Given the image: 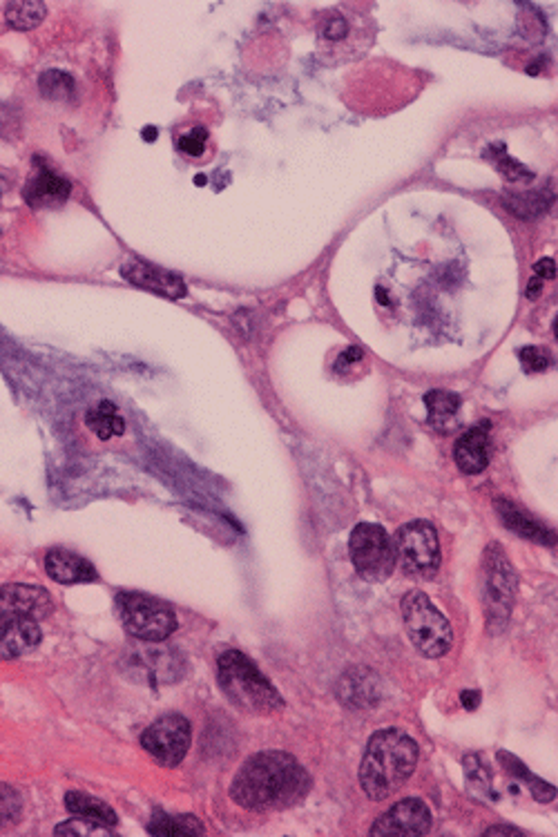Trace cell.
<instances>
[{
	"label": "cell",
	"instance_id": "cell-1",
	"mask_svg": "<svg viewBox=\"0 0 558 837\" xmlns=\"http://www.w3.org/2000/svg\"><path fill=\"white\" fill-rule=\"evenodd\" d=\"M311 779L293 755L259 753L239 768L230 784V797L246 811L291 806L309 791Z\"/></svg>",
	"mask_w": 558,
	"mask_h": 837
},
{
	"label": "cell",
	"instance_id": "cell-2",
	"mask_svg": "<svg viewBox=\"0 0 558 837\" xmlns=\"http://www.w3.org/2000/svg\"><path fill=\"white\" fill-rule=\"evenodd\" d=\"M418 744L411 735L387 728L369 739L360 766V784L369 800L382 802L409 782L418 766Z\"/></svg>",
	"mask_w": 558,
	"mask_h": 837
},
{
	"label": "cell",
	"instance_id": "cell-3",
	"mask_svg": "<svg viewBox=\"0 0 558 837\" xmlns=\"http://www.w3.org/2000/svg\"><path fill=\"white\" fill-rule=\"evenodd\" d=\"M217 679L226 699L248 715H271L284 708V699L244 652L228 650L219 657Z\"/></svg>",
	"mask_w": 558,
	"mask_h": 837
},
{
	"label": "cell",
	"instance_id": "cell-4",
	"mask_svg": "<svg viewBox=\"0 0 558 837\" xmlns=\"http://www.w3.org/2000/svg\"><path fill=\"white\" fill-rule=\"evenodd\" d=\"M402 619L411 646L429 659H440L454 646V632L425 592H409L402 599Z\"/></svg>",
	"mask_w": 558,
	"mask_h": 837
},
{
	"label": "cell",
	"instance_id": "cell-5",
	"mask_svg": "<svg viewBox=\"0 0 558 837\" xmlns=\"http://www.w3.org/2000/svg\"><path fill=\"white\" fill-rule=\"evenodd\" d=\"M349 552L355 572L364 581L382 583L396 570V547L387 529L373 523H360L351 532Z\"/></svg>",
	"mask_w": 558,
	"mask_h": 837
},
{
	"label": "cell",
	"instance_id": "cell-6",
	"mask_svg": "<svg viewBox=\"0 0 558 837\" xmlns=\"http://www.w3.org/2000/svg\"><path fill=\"white\" fill-rule=\"evenodd\" d=\"M396 563L411 579H434L440 567V543L431 523L413 521L402 525L393 538Z\"/></svg>",
	"mask_w": 558,
	"mask_h": 837
},
{
	"label": "cell",
	"instance_id": "cell-7",
	"mask_svg": "<svg viewBox=\"0 0 558 837\" xmlns=\"http://www.w3.org/2000/svg\"><path fill=\"white\" fill-rule=\"evenodd\" d=\"M117 608L123 628L141 641H163L177 630V617L170 605L146 594H119Z\"/></svg>",
	"mask_w": 558,
	"mask_h": 837
},
{
	"label": "cell",
	"instance_id": "cell-8",
	"mask_svg": "<svg viewBox=\"0 0 558 837\" xmlns=\"http://www.w3.org/2000/svg\"><path fill=\"white\" fill-rule=\"evenodd\" d=\"M141 746L155 757V762L166 768H175L190 748V724L181 715H166L157 719L146 733L141 735Z\"/></svg>",
	"mask_w": 558,
	"mask_h": 837
},
{
	"label": "cell",
	"instance_id": "cell-9",
	"mask_svg": "<svg viewBox=\"0 0 558 837\" xmlns=\"http://www.w3.org/2000/svg\"><path fill=\"white\" fill-rule=\"evenodd\" d=\"M431 831V811L418 797H407L393 804L371 826V835L378 837H420Z\"/></svg>",
	"mask_w": 558,
	"mask_h": 837
},
{
	"label": "cell",
	"instance_id": "cell-10",
	"mask_svg": "<svg viewBox=\"0 0 558 837\" xmlns=\"http://www.w3.org/2000/svg\"><path fill=\"white\" fill-rule=\"evenodd\" d=\"M485 570H487V605L492 617L500 619L507 617L512 608L514 594H516V574L509 565L503 550H498L496 543L489 547L485 554Z\"/></svg>",
	"mask_w": 558,
	"mask_h": 837
},
{
	"label": "cell",
	"instance_id": "cell-11",
	"mask_svg": "<svg viewBox=\"0 0 558 837\" xmlns=\"http://www.w3.org/2000/svg\"><path fill=\"white\" fill-rule=\"evenodd\" d=\"M364 27L358 25V14H344L342 9H331V12H326L322 23H320V50H324V54L329 56V59H335V56H342L344 50H349L353 47V52H358V47L353 43L360 38V32Z\"/></svg>",
	"mask_w": 558,
	"mask_h": 837
},
{
	"label": "cell",
	"instance_id": "cell-12",
	"mask_svg": "<svg viewBox=\"0 0 558 837\" xmlns=\"http://www.w3.org/2000/svg\"><path fill=\"white\" fill-rule=\"evenodd\" d=\"M41 643V628L25 614L0 612V650L9 657L32 652Z\"/></svg>",
	"mask_w": 558,
	"mask_h": 837
},
{
	"label": "cell",
	"instance_id": "cell-13",
	"mask_svg": "<svg viewBox=\"0 0 558 837\" xmlns=\"http://www.w3.org/2000/svg\"><path fill=\"white\" fill-rule=\"evenodd\" d=\"M0 612L25 614L32 619H45L52 612V599L47 590L38 585H3L0 588Z\"/></svg>",
	"mask_w": 558,
	"mask_h": 837
},
{
	"label": "cell",
	"instance_id": "cell-14",
	"mask_svg": "<svg viewBox=\"0 0 558 837\" xmlns=\"http://www.w3.org/2000/svg\"><path fill=\"white\" fill-rule=\"evenodd\" d=\"M121 275L128 279L130 284L143 288V291L157 293L163 297H170V300H177V297H186V284L179 275H172L168 271H161L157 266L143 264V262H130L121 268Z\"/></svg>",
	"mask_w": 558,
	"mask_h": 837
},
{
	"label": "cell",
	"instance_id": "cell-15",
	"mask_svg": "<svg viewBox=\"0 0 558 837\" xmlns=\"http://www.w3.org/2000/svg\"><path fill=\"white\" fill-rule=\"evenodd\" d=\"M489 425H476L467 429L463 436L456 440L454 458L460 471L469 476L483 474L489 465Z\"/></svg>",
	"mask_w": 558,
	"mask_h": 837
},
{
	"label": "cell",
	"instance_id": "cell-16",
	"mask_svg": "<svg viewBox=\"0 0 558 837\" xmlns=\"http://www.w3.org/2000/svg\"><path fill=\"white\" fill-rule=\"evenodd\" d=\"M45 570L56 583L76 585V583H94L96 570L83 556L67 550H50L45 556Z\"/></svg>",
	"mask_w": 558,
	"mask_h": 837
},
{
	"label": "cell",
	"instance_id": "cell-17",
	"mask_svg": "<svg viewBox=\"0 0 558 837\" xmlns=\"http://www.w3.org/2000/svg\"><path fill=\"white\" fill-rule=\"evenodd\" d=\"M72 186L70 181L54 175L50 170H38L27 181L25 186V201L32 208H54L61 206L70 197Z\"/></svg>",
	"mask_w": 558,
	"mask_h": 837
},
{
	"label": "cell",
	"instance_id": "cell-18",
	"mask_svg": "<svg viewBox=\"0 0 558 837\" xmlns=\"http://www.w3.org/2000/svg\"><path fill=\"white\" fill-rule=\"evenodd\" d=\"M496 512L509 532L529 538V541L543 543V545H552L556 541V536L550 532V529L543 527L541 523H536L534 518L525 512V509L514 505L512 500H505V498L496 500Z\"/></svg>",
	"mask_w": 558,
	"mask_h": 837
},
{
	"label": "cell",
	"instance_id": "cell-19",
	"mask_svg": "<svg viewBox=\"0 0 558 837\" xmlns=\"http://www.w3.org/2000/svg\"><path fill=\"white\" fill-rule=\"evenodd\" d=\"M65 806L74 817H85V820L103 824V826H108V829H114V826H117V822H119L117 813H114L108 804L96 800V797H92V795L67 793Z\"/></svg>",
	"mask_w": 558,
	"mask_h": 837
},
{
	"label": "cell",
	"instance_id": "cell-20",
	"mask_svg": "<svg viewBox=\"0 0 558 837\" xmlns=\"http://www.w3.org/2000/svg\"><path fill=\"white\" fill-rule=\"evenodd\" d=\"M85 422H88L90 431H94V434L101 440L123 436V431H125V422L119 416L117 407H114V404L108 400H103L96 404V407H92L88 411V416H85Z\"/></svg>",
	"mask_w": 558,
	"mask_h": 837
},
{
	"label": "cell",
	"instance_id": "cell-21",
	"mask_svg": "<svg viewBox=\"0 0 558 837\" xmlns=\"http://www.w3.org/2000/svg\"><path fill=\"white\" fill-rule=\"evenodd\" d=\"M150 835H161V837H188V835H201L204 833V826L199 820L190 815H166L157 813L148 824Z\"/></svg>",
	"mask_w": 558,
	"mask_h": 837
},
{
	"label": "cell",
	"instance_id": "cell-22",
	"mask_svg": "<svg viewBox=\"0 0 558 837\" xmlns=\"http://www.w3.org/2000/svg\"><path fill=\"white\" fill-rule=\"evenodd\" d=\"M425 404H427L431 425L445 427L456 418V413L460 411V396L454 391L434 389L425 396Z\"/></svg>",
	"mask_w": 558,
	"mask_h": 837
},
{
	"label": "cell",
	"instance_id": "cell-23",
	"mask_svg": "<svg viewBox=\"0 0 558 837\" xmlns=\"http://www.w3.org/2000/svg\"><path fill=\"white\" fill-rule=\"evenodd\" d=\"M498 759H500V764L505 766L507 773H512L516 779H521V782H525L529 786V791H532L534 800H538V802H554L556 800V786L545 784L543 779L534 777L532 773L527 771L525 764L518 762L516 757H512L509 753H498Z\"/></svg>",
	"mask_w": 558,
	"mask_h": 837
},
{
	"label": "cell",
	"instance_id": "cell-24",
	"mask_svg": "<svg viewBox=\"0 0 558 837\" xmlns=\"http://www.w3.org/2000/svg\"><path fill=\"white\" fill-rule=\"evenodd\" d=\"M47 9L43 3H34V0H27V3H12L7 7L5 18L7 23L14 27V30H34L43 23Z\"/></svg>",
	"mask_w": 558,
	"mask_h": 837
},
{
	"label": "cell",
	"instance_id": "cell-25",
	"mask_svg": "<svg viewBox=\"0 0 558 837\" xmlns=\"http://www.w3.org/2000/svg\"><path fill=\"white\" fill-rule=\"evenodd\" d=\"M38 88H41L43 96H47V99L70 101L74 96V79L65 72L50 70V72H45L41 76V81H38Z\"/></svg>",
	"mask_w": 558,
	"mask_h": 837
},
{
	"label": "cell",
	"instance_id": "cell-26",
	"mask_svg": "<svg viewBox=\"0 0 558 837\" xmlns=\"http://www.w3.org/2000/svg\"><path fill=\"white\" fill-rule=\"evenodd\" d=\"M489 157H492L496 161V168H498L500 175H503L509 181H527V179L534 177L532 172H529L523 166V163H518V161H514L512 157H509L503 146H500V148L496 146V152H489Z\"/></svg>",
	"mask_w": 558,
	"mask_h": 837
},
{
	"label": "cell",
	"instance_id": "cell-27",
	"mask_svg": "<svg viewBox=\"0 0 558 837\" xmlns=\"http://www.w3.org/2000/svg\"><path fill=\"white\" fill-rule=\"evenodd\" d=\"M518 358H521L527 373H541L552 364L550 353H547L543 346H523V349L518 351Z\"/></svg>",
	"mask_w": 558,
	"mask_h": 837
},
{
	"label": "cell",
	"instance_id": "cell-28",
	"mask_svg": "<svg viewBox=\"0 0 558 837\" xmlns=\"http://www.w3.org/2000/svg\"><path fill=\"white\" fill-rule=\"evenodd\" d=\"M105 831H108V826L96 824L92 820H85V817H76V820H70V822L56 826V835L88 837V835H105Z\"/></svg>",
	"mask_w": 558,
	"mask_h": 837
},
{
	"label": "cell",
	"instance_id": "cell-29",
	"mask_svg": "<svg viewBox=\"0 0 558 837\" xmlns=\"http://www.w3.org/2000/svg\"><path fill=\"white\" fill-rule=\"evenodd\" d=\"M206 141H208V130L206 128H192L188 134H181L179 137V150L188 157H201L206 152Z\"/></svg>",
	"mask_w": 558,
	"mask_h": 837
},
{
	"label": "cell",
	"instance_id": "cell-30",
	"mask_svg": "<svg viewBox=\"0 0 558 837\" xmlns=\"http://www.w3.org/2000/svg\"><path fill=\"white\" fill-rule=\"evenodd\" d=\"M362 358H364V353H362L360 346H351V349H346L344 353H340L338 362H335V371H338V373L351 371L353 367H358Z\"/></svg>",
	"mask_w": 558,
	"mask_h": 837
},
{
	"label": "cell",
	"instance_id": "cell-31",
	"mask_svg": "<svg viewBox=\"0 0 558 837\" xmlns=\"http://www.w3.org/2000/svg\"><path fill=\"white\" fill-rule=\"evenodd\" d=\"M534 271H536V277H541V279H554L556 277V262H554V259H550V257H545V259H541V262H538L534 266Z\"/></svg>",
	"mask_w": 558,
	"mask_h": 837
},
{
	"label": "cell",
	"instance_id": "cell-32",
	"mask_svg": "<svg viewBox=\"0 0 558 837\" xmlns=\"http://www.w3.org/2000/svg\"><path fill=\"white\" fill-rule=\"evenodd\" d=\"M460 701H463V706L467 710H476V706L480 704V692L478 690H465L463 695H460Z\"/></svg>",
	"mask_w": 558,
	"mask_h": 837
},
{
	"label": "cell",
	"instance_id": "cell-33",
	"mask_svg": "<svg viewBox=\"0 0 558 837\" xmlns=\"http://www.w3.org/2000/svg\"><path fill=\"white\" fill-rule=\"evenodd\" d=\"M485 835H523V833L516 829H509V826H492V829L485 831Z\"/></svg>",
	"mask_w": 558,
	"mask_h": 837
},
{
	"label": "cell",
	"instance_id": "cell-34",
	"mask_svg": "<svg viewBox=\"0 0 558 837\" xmlns=\"http://www.w3.org/2000/svg\"><path fill=\"white\" fill-rule=\"evenodd\" d=\"M541 286H543V279L541 277H534L532 282H529V291H527L529 300H534V297H538V293H541Z\"/></svg>",
	"mask_w": 558,
	"mask_h": 837
},
{
	"label": "cell",
	"instance_id": "cell-35",
	"mask_svg": "<svg viewBox=\"0 0 558 837\" xmlns=\"http://www.w3.org/2000/svg\"><path fill=\"white\" fill-rule=\"evenodd\" d=\"M143 137H146L148 141H155V137H157V130H155V128H146V132H143Z\"/></svg>",
	"mask_w": 558,
	"mask_h": 837
},
{
	"label": "cell",
	"instance_id": "cell-36",
	"mask_svg": "<svg viewBox=\"0 0 558 837\" xmlns=\"http://www.w3.org/2000/svg\"><path fill=\"white\" fill-rule=\"evenodd\" d=\"M0 197H3V190H0Z\"/></svg>",
	"mask_w": 558,
	"mask_h": 837
}]
</instances>
